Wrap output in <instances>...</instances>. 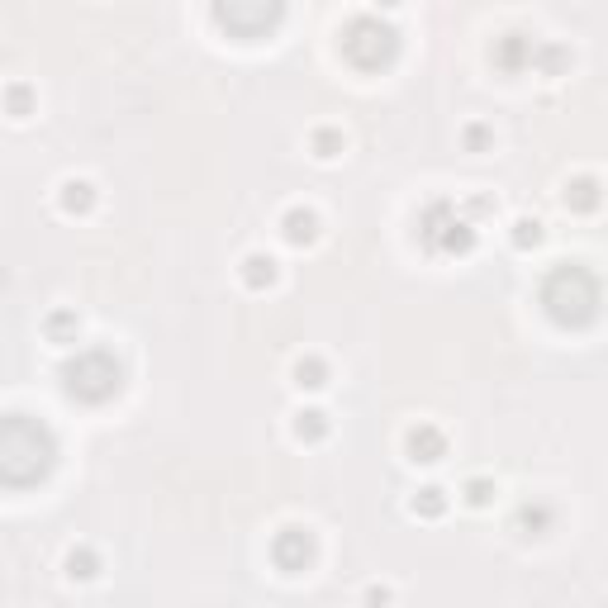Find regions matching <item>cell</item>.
<instances>
[{"label": "cell", "instance_id": "7", "mask_svg": "<svg viewBox=\"0 0 608 608\" xmlns=\"http://www.w3.org/2000/svg\"><path fill=\"white\" fill-rule=\"evenodd\" d=\"M404 447H409V461H424V466H433V461L447 456V437L437 433L433 424H418V428H409Z\"/></svg>", "mask_w": 608, "mask_h": 608}, {"label": "cell", "instance_id": "15", "mask_svg": "<svg viewBox=\"0 0 608 608\" xmlns=\"http://www.w3.org/2000/svg\"><path fill=\"white\" fill-rule=\"evenodd\" d=\"M309 148H314V157H319V162H333V157L343 153V134L338 129H319V134L309 138Z\"/></svg>", "mask_w": 608, "mask_h": 608}, {"label": "cell", "instance_id": "20", "mask_svg": "<svg viewBox=\"0 0 608 608\" xmlns=\"http://www.w3.org/2000/svg\"><path fill=\"white\" fill-rule=\"evenodd\" d=\"M513 243H518V247H537V243H542V224H537V219H518V224H513Z\"/></svg>", "mask_w": 608, "mask_h": 608}, {"label": "cell", "instance_id": "4", "mask_svg": "<svg viewBox=\"0 0 608 608\" xmlns=\"http://www.w3.org/2000/svg\"><path fill=\"white\" fill-rule=\"evenodd\" d=\"M343 53H347L352 67L375 72V67H385V62L400 53V34H394L381 15H356L343 29Z\"/></svg>", "mask_w": 608, "mask_h": 608}, {"label": "cell", "instance_id": "14", "mask_svg": "<svg viewBox=\"0 0 608 608\" xmlns=\"http://www.w3.org/2000/svg\"><path fill=\"white\" fill-rule=\"evenodd\" d=\"M295 385H300V390L328 385V366L319 362V356H304V362H295Z\"/></svg>", "mask_w": 608, "mask_h": 608}, {"label": "cell", "instance_id": "8", "mask_svg": "<svg viewBox=\"0 0 608 608\" xmlns=\"http://www.w3.org/2000/svg\"><path fill=\"white\" fill-rule=\"evenodd\" d=\"M281 238H285L290 247L314 243V238H319V214H314V209H304V204L285 209V214H281Z\"/></svg>", "mask_w": 608, "mask_h": 608}, {"label": "cell", "instance_id": "12", "mask_svg": "<svg viewBox=\"0 0 608 608\" xmlns=\"http://www.w3.org/2000/svg\"><path fill=\"white\" fill-rule=\"evenodd\" d=\"M295 437L300 443H319V437H328V414L324 409H300L295 414Z\"/></svg>", "mask_w": 608, "mask_h": 608}, {"label": "cell", "instance_id": "13", "mask_svg": "<svg viewBox=\"0 0 608 608\" xmlns=\"http://www.w3.org/2000/svg\"><path fill=\"white\" fill-rule=\"evenodd\" d=\"M214 19H219V25H228V29H234V25H271V19H281V10H234V5H219L214 10Z\"/></svg>", "mask_w": 608, "mask_h": 608}, {"label": "cell", "instance_id": "18", "mask_svg": "<svg viewBox=\"0 0 608 608\" xmlns=\"http://www.w3.org/2000/svg\"><path fill=\"white\" fill-rule=\"evenodd\" d=\"M565 204H575V209H594V204H599V185H594V181H575L571 191H565Z\"/></svg>", "mask_w": 608, "mask_h": 608}, {"label": "cell", "instance_id": "2", "mask_svg": "<svg viewBox=\"0 0 608 608\" xmlns=\"http://www.w3.org/2000/svg\"><path fill=\"white\" fill-rule=\"evenodd\" d=\"M542 304L561 328H580L599 314V281L594 271L584 266H556L547 281H542Z\"/></svg>", "mask_w": 608, "mask_h": 608}, {"label": "cell", "instance_id": "1", "mask_svg": "<svg viewBox=\"0 0 608 608\" xmlns=\"http://www.w3.org/2000/svg\"><path fill=\"white\" fill-rule=\"evenodd\" d=\"M53 461H57V443L48 424H38L29 414L0 418V485L29 490L53 471Z\"/></svg>", "mask_w": 608, "mask_h": 608}, {"label": "cell", "instance_id": "19", "mask_svg": "<svg viewBox=\"0 0 608 608\" xmlns=\"http://www.w3.org/2000/svg\"><path fill=\"white\" fill-rule=\"evenodd\" d=\"M67 575H72V580H91V575H95V556H91L86 547L72 552V556H67Z\"/></svg>", "mask_w": 608, "mask_h": 608}, {"label": "cell", "instance_id": "10", "mask_svg": "<svg viewBox=\"0 0 608 608\" xmlns=\"http://www.w3.org/2000/svg\"><path fill=\"white\" fill-rule=\"evenodd\" d=\"M271 281H276V262L262 257V253L243 257V285H247V290H266Z\"/></svg>", "mask_w": 608, "mask_h": 608}, {"label": "cell", "instance_id": "6", "mask_svg": "<svg viewBox=\"0 0 608 608\" xmlns=\"http://www.w3.org/2000/svg\"><path fill=\"white\" fill-rule=\"evenodd\" d=\"M271 561H276V571L300 575L304 565L314 561V537H309V528H281L276 542H271Z\"/></svg>", "mask_w": 608, "mask_h": 608}, {"label": "cell", "instance_id": "16", "mask_svg": "<svg viewBox=\"0 0 608 608\" xmlns=\"http://www.w3.org/2000/svg\"><path fill=\"white\" fill-rule=\"evenodd\" d=\"M443 509H447V494L437 490V485H428V490H418V494H414V513H424V518H437Z\"/></svg>", "mask_w": 608, "mask_h": 608}, {"label": "cell", "instance_id": "22", "mask_svg": "<svg viewBox=\"0 0 608 608\" xmlns=\"http://www.w3.org/2000/svg\"><path fill=\"white\" fill-rule=\"evenodd\" d=\"M5 100H10V115H15V119H25V115H29V86H10Z\"/></svg>", "mask_w": 608, "mask_h": 608}, {"label": "cell", "instance_id": "5", "mask_svg": "<svg viewBox=\"0 0 608 608\" xmlns=\"http://www.w3.org/2000/svg\"><path fill=\"white\" fill-rule=\"evenodd\" d=\"M418 234H424V243L433 247V253H443V257L471 253V243H475V228L456 214L452 200H433L428 214H424V224H418Z\"/></svg>", "mask_w": 608, "mask_h": 608}, {"label": "cell", "instance_id": "17", "mask_svg": "<svg viewBox=\"0 0 608 608\" xmlns=\"http://www.w3.org/2000/svg\"><path fill=\"white\" fill-rule=\"evenodd\" d=\"M518 528L547 533V528H552V509H547V504H523V509H518Z\"/></svg>", "mask_w": 608, "mask_h": 608}, {"label": "cell", "instance_id": "21", "mask_svg": "<svg viewBox=\"0 0 608 608\" xmlns=\"http://www.w3.org/2000/svg\"><path fill=\"white\" fill-rule=\"evenodd\" d=\"M490 494H494V485H490V480H471V485H466V504L485 509V504H490Z\"/></svg>", "mask_w": 608, "mask_h": 608}, {"label": "cell", "instance_id": "11", "mask_svg": "<svg viewBox=\"0 0 608 608\" xmlns=\"http://www.w3.org/2000/svg\"><path fill=\"white\" fill-rule=\"evenodd\" d=\"M91 204H95L91 181H62V209H67V214H86Z\"/></svg>", "mask_w": 608, "mask_h": 608}, {"label": "cell", "instance_id": "9", "mask_svg": "<svg viewBox=\"0 0 608 608\" xmlns=\"http://www.w3.org/2000/svg\"><path fill=\"white\" fill-rule=\"evenodd\" d=\"M533 53H537L533 38H523V34H504V38H499V48H494V62H499L504 72H518V67H523V57H533Z\"/></svg>", "mask_w": 608, "mask_h": 608}, {"label": "cell", "instance_id": "3", "mask_svg": "<svg viewBox=\"0 0 608 608\" xmlns=\"http://www.w3.org/2000/svg\"><path fill=\"white\" fill-rule=\"evenodd\" d=\"M62 390H67L72 400H81V404L115 400V394H119V362L110 352H100V347L76 352L72 362L62 366Z\"/></svg>", "mask_w": 608, "mask_h": 608}]
</instances>
